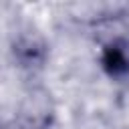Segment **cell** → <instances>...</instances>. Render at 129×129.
Masks as SVG:
<instances>
[{"label":"cell","instance_id":"cell-2","mask_svg":"<svg viewBox=\"0 0 129 129\" xmlns=\"http://www.w3.org/2000/svg\"><path fill=\"white\" fill-rule=\"evenodd\" d=\"M10 50L16 67L26 73L40 71L48 60V42L38 30H32V28L16 32V36L12 38Z\"/></svg>","mask_w":129,"mask_h":129},{"label":"cell","instance_id":"cell-3","mask_svg":"<svg viewBox=\"0 0 129 129\" xmlns=\"http://www.w3.org/2000/svg\"><path fill=\"white\" fill-rule=\"evenodd\" d=\"M101 69L113 81L129 79V38L115 36L103 44L101 50Z\"/></svg>","mask_w":129,"mask_h":129},{"label":"cell","instance_id":"cell-4","mask_svg":"<svg viewBox=\"0 0 129 129\" xmlns=\"http://www.w3.org/2000/svg\"><path fill=\"white\" fill-rule=\"evenodd\" d=\"M0 129H8V127H6V125H4L2 121H0Z\"/></svg>","mask_w":129,"mask_h":129},{"label":"cell","instance_id":"cell-1","mask_svg":"<svg viewBox=\"0 0 129 129\" xmlns=\"http://www.w3.org/2000/svg\"><path fill=\"white\" fill-rule=\"evenodd\" d=\"M54 121L52 95L42 87L28 89L16 107L18 129H50Z\"/></svg>","mask_w":129,"mask_h":129}]
</instances>
